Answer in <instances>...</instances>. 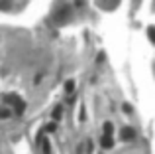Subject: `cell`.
I'll return each mask as SVG.
<instances>
[{"label": "cell", "instance_id": "6da1fadb", "mask_svg": "<svg viewBox=\"0 0 155 154\" xmlns=\"http://www.w3.org/2000/svg\"><path fill=\"white\" fill-rule=\"evenodd\" d=\"M4 103H6V105H12V107L16 109V113H18V115H22V113L26 111V101H24L22 97L14 95V93H10V95L4 97Z\"/></svg>", "mask_w": 155, "mask_h": 154}, {"label": "cell", "instance_id": "7a4b0ae2", "mask_svg": "<svg viewBox=\"0 0 155 154\" xmlns=\"http://www.w3.org/2000/svg\"><path fill=\"white\" fill-rule=\"evenodd\" d=\"M120 138L126 140V142H130V140L136 138V131H134L132 127H124V128L120 131Z\"/></svg>", "mask_w": 155, "mask_h": 154}, {"label": "cell", "instance_id": "3957f363", "mask_svg": "<svg viewBox=\"0 0 155 154\" xmlns=\"http://www.w3.org/2000/svg\"><path fill=\"white\" fill-rule=\"evenodd\" d=\"M100 144H102V148H112L114 146V138H112V132H104L102 135V140H100Z\"/></svg>", "mask_w": 155, "mask_h": 154}, {"label": "cell", "instance_id": "277c9868", "mask_svg": "<svg viewBox=\"0 0 155 154\" xmlns=\"http://www.w3.org/2000/svg\"><path fill=\"white\" fill-rule=\"evenodd\" d=\"M69 12H71V10H69L67 6H63L59 12H57V20H61V22H63V20H67L69 18Z\"/></svg>", "mask_w": 155, "mask_h": 154}, {"label": "cell", "instance_id": "5b68a950", "mask_svg": "<svg viewBox=\"0 0 155 154\" xmlns=\"http://www.w3.org/2000/svg\"><path fill=\"white\" fill-rule=\"evenodd\" d=\"M61 115H63V109H61V105H57V107L53 109V121H59Z\"/></svg>", "mask_w": 155, "mask_h": 154}, {"label": "cell", "instance_id": "8992f818", "mask_svg": "<svg viewBox=\"0 0 155 154\" xmlns=\"http://www.w3.org/2000/svg\"><path fill=\"white\" fill-rule=\"evenodd\" d=\"M65 91H67V93H73V91H75V81H73V79H69L67 83H65Z\"/></svg>", "mask_w": 155, "mask_h": 154}, {"label": "cell", "instance_id": "52a82bcc", "mask_svg": "<svg viewBox=\"0 0 155 154\" xmlns=\"http://www.w3.org/2000/svg\"><path fill=\"white\" fill-rule=\"evenodd\" d=\"M43 154H53V152H51V144H49V140H43Z\"/></svg>", "mask_w": 155, "mask_h": 154}, {"label": "cell", "instance_id": "ba28073f", "mask_svg": "<svg viewBox=\"0 0 155 154\" xmlns=\"http://www.w3.org/2000/svg\"><path fill=\"white\" fill-rule=\"evenodd\" d=\"M147 36H149V40L155 44V26H151V28H147Z\"/></svg>", "mask_w": 155, "mask_h": 154}, {"label": "cell", "instance_id": "9c48e42d", "mask_svg": "<svg viewBox=\"0 0 155 154\" xmlns=\"http://www.w3.org/2000/svg\"><path fill=\"white\" fill-rule=\"evenodd\" d=\"M10 117V111L8 109H0V119H8Z\"/></svg>", "mask_w": 155, "mask_h": 154}, {"label": "cell", "instance_id": "30bf717a", "mask_svg": "<svg viewBox=\"0 0 155 154\" xmlns=\"http://www.w3.org/2000/svg\"><path fill=\"white\" fill-rule=\"evenodd\" d=\"M112 131H114L112 123H104V132H112Z\"/></svg>", "mask_w": 155, "mask_h": 154}, {"label": "cell", "instance_id": "8fae6325", "mask_svg": "<svg viewBox=\"0 0 155 154\" xmlns=\"http://www.w3.org/2000/svg\"><path fill=\"white\" fill-rule=\"evenodd\" d=\"M55 128H57V124H55V123H49V124L45 127V131H47V132H53Z\"/></svg>", "mask_w": 155, "mask_h": 154}]
</instances>
